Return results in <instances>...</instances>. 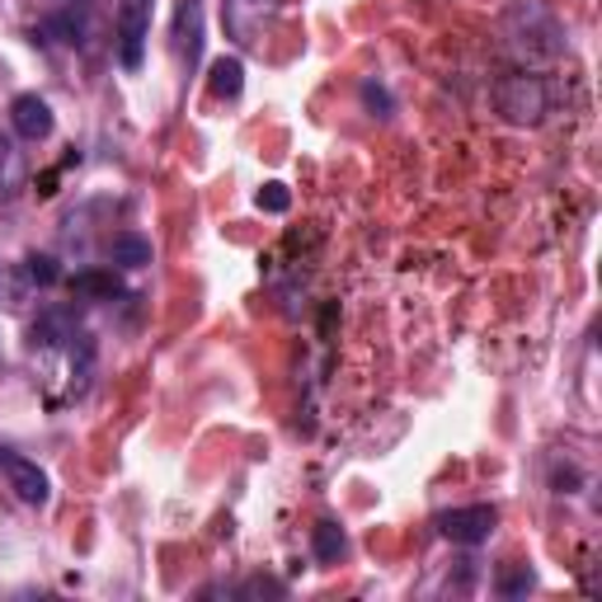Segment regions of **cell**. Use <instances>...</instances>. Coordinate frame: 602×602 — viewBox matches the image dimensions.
Here are the masks:
<instances>
[{"mask_svg":"<svg viewBox=\"0 0 602 602\" xmlns=\"http://www.w3.org/2000/svg\"><path fill=\"white\" fill-rule=\"evenodd\" d=\"M494 528H499V509H490V504H466V509L438 513V532L456 541V546H480V541H490Z\"/></svg>","mask_w":602,"mask_h":602,"instance_id":"3957f363","label":"cell"},{"mask_svg":"<svg viewBox=\"0 0 602 602\" xmlns=\"http://www.w3.org/2000/svg\"><path fill=\"white\" fill-rule=\"evenodd\" d=\"M10 123H14V132L24 137V142H43V137H52V109H48V99L19 94L14 104H10Z\"/></svg>","mask_w":602,"mask_h":602,"instance_id":"8992f818","label":"cell"},{"mask_svg":"<svg viewBox=\"0 0 602 602\" xmlns=\"http://www.w3.org/2000/svg\"><path fill=\"white\" fill-rule=\"evenodd\" d=\"M0 471H6L10 490L24 499V504H48V475L33 466L29 456H14V452H0Z\"/></svg>","mask_w":602,"mask_h":602,"instance_id":"5b68a950","label":"cell"},{"mask_svg":"<svg viewBox=\"0 0 602 602\" xmlns=\"http://www.w3.org/2000/svg\"><path fill=\"white\" fill-rule=\"evenodd\" d=\"M363 104H368L372 113H381V118H387V113H391V94L381 90L377 80H368V86H363Z\"/></svg>","mask_w":602,"mask_h":602,"instance_id":"e0dca14e","label":"cell"},{"mask_svg":"<svg viewBox=\"0 0 602 602\" xmlns=\"http://www.w3.org/2000/svg\"><path fill=\"white\" fill-rule=\"evenodd\" d=\"M24 278H29V283H38V288H52L57 278H62V269H57L52 254H29L24 259Z\"/></svg>","mask_w":602,"mask_h":602,"instance_id":"5bb4252c","label":"cell"},{"mask_svg":"<svg viewBox=\"0 0 602 602\" xmlns=\"http://www.w3.org/2000/svg\"><path fill=\"white\" fill-rule=\"evenodd\" d=\"M494 104H499V113H504L509 123L532 128V123H541V118H546V104H551L546 80L532 76V71L504 76V80H499V90H494Z\"/></svg>","mask_w":602,"mask_h":602,"instance_id":"6da1fadb","label":"cell"},{"mask_svg":"<svg viewBox=\"0 0 602 602\" xmlns=\"http://www.w3.org/2000/svg\"><path fill=\"white\" fill-rule=\"evenodd\" d=\"M311 546H315V560H339L344 555V532H339L334 523H315V532H311Z\"/></svg>","mask_w":602,"mask_h":602,"instance_id":"4fadbf2b","label":"cell"},{"mask_svg":"<svg viewBox=\"0 0 602 602\" xmlns=\"http://www.w3.org/2000/svg\"><path fill=\"white\" fill-rule=\"evenodd\" d=\"M24 189V155L14 151L10 137H0V198H14Z\"/></svg>","mask_w":602,"mask_h":602,"instance_id":"7c38bea8","label":"cell"},{"mask_svg":"<svg viewBox=\"0 0 602 602\" xmlns=\"http://www.w3.org/2000/svg\"><path fill=\"white\" fill-rule=\"evenodd\" d=\"M273 0H222V19L227 29L235 33V43H259V24H264V10Z\"/></svg>","mask_w":602,"mask_h":602,"instance_id":"52a82bcc","label":"cell"},{"mask_svg":"<svg viewBox=\"0 0 602 602\" xmlns=\"http://www.w3.org/2000/svg\"><path fill=\"white\" fill-rule=\"evenodd\" d=\"M574 480H579L574 471H555V490H560V494H565V485H574Z\"/></svg>","mask_w":602,"mask_h":602,"instance_id":"ac0fdd59","label":"cell"},{"mask_svg":"<svg viewBox=\"0 0 602 602\" xmlns=\"http://www.w3.org/2000/svg\"><path fill=\"white\" fill-rule=\"evenodd\" d=\"M174 57L179 67L193 71L203 57V0H179L174 10Z\"/></svg>","mask_w":602,"mask_h":602,"instance_id":"277c9868","label":"cell"},{"mask_svg":"<svg viewBox=\"0 0 602 602\" xmlns=\"http://www.w3.org/2000/svg\"><path fill=\"white\" fill-rule=\"evenodd\" d=\"M109 254H113L118 269H142V264H151V240L137 235V231H118Z\"/></svg>","mask_w":602,"mask_h":602,"instance_id":"8fae6325","label":"cell"},{"mask_svg":"<svg viewBox=\"0 0 602 602\" xmlns=\"http://www.w3.org/2000/svg\"><path fill=\"white\" fill-rule=\"evenodd\" d=\"M532 589V570L528 565H518V570H509L504 579H499V593L504 598H518V593H528Z\"/></svg>","mask_w":602,"mask_h":602,"instance_id":"2e32d148","label":"cell"},{"mask_svg":"<svg viewBox=\"0 0 602 602\" xmlns=\"http://www.w3.org/2000/svg\"><path fill=\"white\" fill-rule=\"evenodd\" d=\"M67 339H76V315L71 311H43L33 325V349H52V344H67Z\"/></svg>","mask_w":602,"mask_h":602,"instance_id":"30bf717a","label":"cell"},{"mask_svg":"<svg viewBox=\"0 0 602 602\" xmlns=\"http://www.w3.org/2000/svg\"><path fill=\"white\" fill-rule=\"evenodd\" d=\"M71 292L90 297V301H113V297H123V278H118L113 269H86V273L71 278Z\"/></svg>","mask_w":602,"mask_h":602,"instance_id":"ba28073f","label":"cell"},{"mask_svg":"<svg viewBox=\"0 0 602 602\" xmlns=\"http://www.w3.org/2000/svg\"><path fill=\"white\" fill-rule=\"evenodd\" d=\"M208 90H212V99H240V90H245V67H240V57H217L208 71Z\"/></svg>","mask_w":602,"mask_h":602,"instance_id":"9c48e42d","label":"cell"},{"mask_svg":"<svg viewBox=\"0 0 602 602\" xmlns=\"http://www.w3.org/2000/svg\"><path fill=\"white\" fill-rule=\"evenodd\" d=\"M259 208H264V212H288L292 208L288 184H264V189H259Z\"/></svg>","mask_w":602,"mask_h":602,"instance_id":"9a60e30c","label":"cell"},{"mask_svg":"<svg viewBox=\"0 0 602 602\" xmlns=\"http://www.w3.org/2000/svg\"><path fill=\"white\" fill-rule=\"evenodd\" d=\"M151 10H155V0H118V62H123V71H142L147 38H151Z\"/></svg>","mask_w":602,"mask_h":602,"instance_id":"7a4b0ae2","label":"cell"}]
</instances>
